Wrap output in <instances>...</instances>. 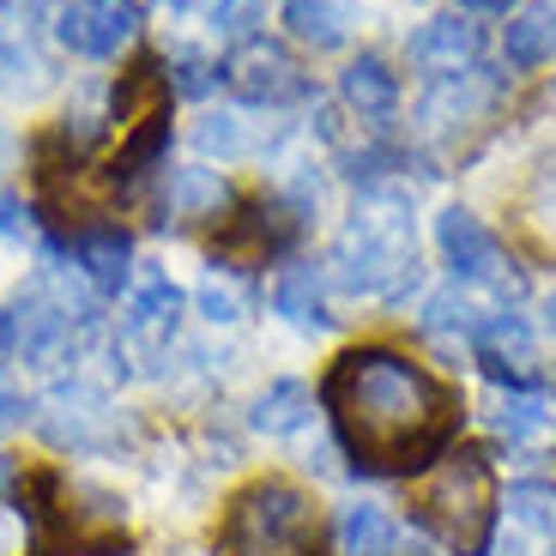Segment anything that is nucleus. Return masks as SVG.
Returning a JSON list of instances; mask_svg holds the SVG:
<instances>
[{"label":"nucleus","mask_w":556,"mask_h":556,"mask_svg":"<svg viewBox=\"0 0 556 556\" xmlns=\"http://www.w3.org/2000/svg\"><path fill=\"white\" fill-rule=\"evenodd\" d=\"M13 424H25V393H18L13 376L0 369V430H13Z\"/></svg>","instance_id":"nucleus-32"},{"label":"nucleus","mask_w":556,"mask_h":556,"mask_svg":"<svg viewBox=\"0 0 556 556\" xmlns=\"http://www.w3.org/2000/svg\"><path fill=\"white\" fill-rule=\"evenodd\" d=\"M320 400L333 412L339 442L376 472L424 466L454 430V393L400 351H345Z\"/></svg>","instance_id":"nucleus-1"},{"label":"nucleus","mask_w":556,"mask_h":556,"mask_svg":"<svg viewBox=\"0 0 556 556\" xmlns=\"http://www.w3.org/2000/svg\"><path fill=\"white\" fill-rule=\"evenodd\" d=\"M339 556H400V527L376 502H351L339 515Z\"/></svg>","instance_id":"nucleus-19"},{"label":"nucleus","mask_w":556,"mask_h":556,"mask_svg":"<svg viewBox=\"0 0 556 556\" xmlns=\"http://www.w3.org/2000/svg\"><path fill=\"white\" fill-rule=\"evenodd\" d=\"M139 30V7L134 0H67L55 13V37L67 42L73 55H91V61H110L122 55Z\"/></svg>","instance_id":"nucleus-7"},{"label":"nucleus","mask_w":556,"mask_h":556,"mask_svg":"<svg viewBox=\"0 0 556 556\" xmlns=\"http://www.w3.org/2000/svg\"><path fill=\"white\" fill-rule=\"evenodd\" d=\"M230 206V181L206 164H181L169 169V188H164V212L169 218H218Z\"/></svg>","instance_id":"nucleus-18"},{"label":"nucleus","mask_w":556,"mask_h":556,"mask_svg":"<svg viewBox=\"0 0 556 556\" xmlns=\"http://www.w3.org/2000/svg\"><path fill=\"white\" fill-rule=\"evenodd\" d=\"M79 320H91L73 296H61L49 278L25 285L13 303H0V351L7 357H25L37 369H61L73 357V333Z\"/></svg>","instance_id":"nucleus-5"},{"label":"nucleus","mask_w":556,"mask_h":556,"mask_svg":"<svg viewBox=\"0 0 556 556\" xmlns=\"http://www.w3.org/2000/svg\"><path fill=\"white\" fill-rule=\"evenodd\" d=\"M502 556H527V551H520V544H508V551H502Z\"/></svg>","instance_id":"nucleus-39"},{"label":"nucleus","mask_w":556,"mask_h":556,"mask_svg":"<svg viewBox=\"0 0 556 556\" xmlns=\"http://www.w3.org/2000/svg\"><path fill=\"white\" fill-rule=\"evenodd\" d=\"M502 49H508V67H544V61H556V0H539L520 18H508Z\"/></svg>","instance_id":"nucleus-20"},{"label":"nucleus","mask_w":556,"mask_h":556,"mask_svg":"<svg viewBox=\"0 0 556 556\" xmlns=\"http://www.w3.org/2000/svg\"><path fill=\"white\" fill-rule=\"evenodd\" d=\"M339 98H345L351 115H363V122H388V115L400 110V79L388 73L381 55H357L339 73Z\"/></svg>","instance_id":"nucleus-17"},{"label":"nucleus","mask_w":556,"mask_h":556,"mask_svg":"<svg viewBox=\"0 0 556 556\" xmlns=\"http://www.w3.org/2000/svg\"><path fill=\"white\" fill-rule=\"evenodd\" d=\"M224 85L249 103H285V98L303 91V73H296L291 49H278V42H266V37H249V42L230 49V61H224Z\"/></svg>","instance_id":"nucleus-9"},{"label":"nucleus","mask_w":556,"mask_h":556,"mask_svg":"<svg viewBox=\"0 0 556 556\" xmlns=\"http://www.w3.org/2000/svg\"><path fill=\"white\" fill-rule=\"evenodd\" d=\"M266 25V0H212V30L224 42H249Z\"/></svg>","instance_id":"nucleus-28"},{"label":"nucleus","mask_w":556,"mask_h":556,"mask_svg":"<svg viewBox=\"0 0 556 556\" xmlns=\"http://www.w3.org/2000/svg\"><path fill=\"white\" fill-rule=\"evenodd\" d=\"M459 7H478V13H508L515 0H459Z\"/></svg>","instance_id":"nucleus-36"},{"label":"nucleus","mask_w":556,"mask_h":556,"mask_svg":"<svg viewBox=\"0 0 556 556\" xmlns=\"http://www.w3.org/2000/svg\"><path fill=\"white\" fill-rule=\"evenodd\" d=\"M157 7H164V13H212V0H157Z\"/></svg>","instance_id":"nucleus-35"},{"label":"nucleus","mask_w":556,"mask_h":556,"mask_svg":"<svg viewBox=\"0 0 556 556\" xmlns=\"http://www.w3.org/2000/svg\"><path fill=\"white\" fill-rule=\"evenodd\" d=\"M520 218H527V230L556 254V164H539V176L527 181V194H520Z\"/></svg>","instance_id":"nucleus-26"},{"label":"nucleus","mask_w":556,"mask_h":556,"mask_svg":"<svg viewBox=\"0 0 556 556\" xmlns=\"http://www.w3.org/2000/svg\"><path fill=\"white\" fill-rule=\"evenodd\" d=\"M30 73L37 67H30L25 49H18L13 37H0V85H30Z\"/></svg>","instance_id":"nucleus-31"},{"label":"nucleus","mask_w":556,"mask_h":556,"mask_svg":"<svg viewBox=\"0 0 556 556\" xmlns=\"http://www.w3.org/2000/svg\"><path fill=\"white\" fill-rule=\"evenodd\" d=\"M285 237H291V218H285V206H278V200H254V206H242L237 218L224 224L218 249L237 254V261H261V254L285 249Z\"/></svg>","instance_id":"nucleus-15"},{"label":"nucleus","mask_w":556,"mask_h":556,"mask_svg":"<svg viewBox=\"0 0 556 556\" xmlns=\"http://www.w3.org/2000/svg\"><path fill=\"white\" fill-rule=\"evenodd\" d=\"M224 556H320V508L285 478L237 490L224 515Z\"/></svg>","instance_id":"nucleus-4"},{"label":"nucleus","mask_w":556,"mask_h":556,"mask_svg":"<svg viewBox=\"0 0 556 556\" xmlns=\"http://www.w3.org/2000/svg\"><path fill=\"white\" fill-rule=\"evenodd\" d=\"M18 230H25V212L13 194H0V237H18Z\"/></svg>","instance_id":"nucleus-33"},{"label":"nucleus","mask_w":556,"mask_h":556,"mask_svg":"<svg viewBox=\"0 0 556 556\" xmlns=\"http://www.w3.org/2000/svg\"><path fill=\"white\" fill-rule=\"evenodd\" d=\"M508 515L539 539H556V484H515L508 490Z\"/></svg>","instance_id":"nucleus-27"},{"label":"nucleus","mask_w":556,"mask_h":556,"mask_svg":"<svg viewBox=\"0 0 556 556\" xmlns=\"http://www.w3.org/2000/svg\"><path fill=\"white\" fill-rule=\"evenodd\" d=\"M194 146L200 152H218V157H249V152H261V134H254V122L249 115H206V122L194 127Z\"/></svg>","instance_id":"nucleus-25"},{"label":"nucleus","mask_w":556,"mask_h":556,"mask_svg":"<svg viewBox=\"0 0 556 556\" xmlns=\"http://www.w3.org/2000/svg\"><path fill=\"white\" fill-rule=\"evenodd\" d=\"M435 242H442V261L454 266L459 285H496V291H508V261H502V242L490 237V230L466 206H447L442 218H435Z\"/></svg>","instance_id":"nucleus-8"},{"label":"nucleus","mask_w":556,"mask_h":556,"mask_svg":"<svg viewBox=\"0 0 556 556\" xmlns=\"http://www.w3.org/2000/svg\"><path fill=\"white\" fill-rule=\"evenodd\" d=\"M490 103V85H478L472 73H447L442 85H435L430 98H424V127H466L478 122V110Z\"/></svg>","instance_id":"nucleus-23"},{"label":"nucleus","mask_w":556,"mask_h":556,"mask_svg":"<svg viewBox=\"0 0 556 556\" xmlns=\"http://www.w3.org/2000/svg\"><path fill=\"white\" fill-rule=\"evenodd\" d=\"M472 351L496 381H508V388H539V351H532V333L520 315H490L478 327Z\"/></svg>","instance_id":"nucleus-11"},{"label":"nucleus","mask_w":556,"mask_h":556,"mask_svg":"<svg viewBox=\"0 0 556 556\" xmlns=\"http://www.w3.org/2000/svg\"><path fill=\"white\" fill-rule=\"evenodd\" d=\"M176 315H181V291L169 285L164 273H146L134 285V296H127V315H122L127 351H139V357L164 351L169 339H176Z\"/></svg>","instance_id":"nucleus-10"},{"label":"nucleus","mask_w":556,"mask_h":556,"mask_svg":"<svg viewBox=\"0 0 556 556\" xmlns=\"http://www.w3.org/2000/svg\"><path fill=\"white\" fill-rule=\"evenodd\" d=\"M0 7H7V13L18 18V25H25V18H42V13H49V7H42V0H0Z\"/></svg>","instance_id":"nucleus-34"},{"label":"nucleus","mask_w":556,"mask_h":556,"mask_svg":"<svg viewBox=\"0 0 556 556\" xmlns=\"http://www.w3.org/2000/svg\"><path fill=\"white\" fill-rule=\"evenodd\" d=\"M200 315H206L212 327H230V320L242 315V296L230 291L224 278H206V285H200Z\"/></svg>","instance_id":"nucleus-30"},{"label":"nucleus","mask_w":556,"mask_h":556,"mask_svg":"<svg viewBox=\"0 0 556 556\" xmlns=\"http://www.w3.org/2000/svg\"><path fill=\"white\" fill-rule=\"evenodd\" d=\"M7 157H13V139H7V127H0V164H7Z\"/></svg>","instance_id":"nucleus-38"},{"label":"nucleus","mask_w":556,"mask_h":556,"mask_svg":"<svg viewBox=\"0 0 556 556\" xmlns=\"http://www.w3.org/2000/svg\"><path fill=\"white\" fill-rule=\"evenodd\" d=\"M333 285L351 296H400L405 278H417V242H412V206L405 194L381 188L363 194L351 224L333 242Z\"/></svg>","instance_id":"nucleus-2"},{"label":"nucleus","mask_w":556,"mask_h":556,"mask_svg":"<svg viewBox=\"0 0 556 556\" xmlns=\"http://www.w3.org/2000/svg\"><path fill=\"white\" fill-rule=\"evenodd\" d=\"M315 417V400H308V388L303 381H273V388L254 400V412H249V424L261 435H296Z\"/></svg>","instance_id":"nucleus-24"},{"label":"nucleus","mask_w":556,"mask_h":556,"mask_svg":"<svg viewBox=\"0 0 556 556\" xmlns=\"http://www.w3.org/2000/svg\"><path fill=\"white\" fill-rule=\"evenodd\" d=\"M484 424L515 447L551 442L556 435V400L544 388H496V400L484 405Z\"/></svg>","instance_id":"nucleus-13"},{"label":"nucleus","mask_w":556,"mask_h":556,"mask_svg":"<svg viewBox=\"0 0 556 556\" xmlns=\"http://www.w3.org/2000/svg\"><path fill=\"white\" fill-rule=\"evenodd\" d=\"M484 320H490V308L478 303V296L466 291L459 278L447 285V291H435L430 303H424V333H435V339H466V345H472Z\"/></svg>","instance_id":"nucleus-22"},{"label":"nucleus","mask_w":556,"mask_h":556,"mask_svg":"<svg viewBox=\"0 0 556 556\" xmlns=\"http://www.w3.org/2000/svg\"><path fill=\"white\" fill-rule=\"evenodd\" d=\"M285 30L308 49H339L351 37V7L345 0H285Z\"/></svg>","instance_id":"nucleus-21"},{"label":"nucleus","mask_w":556,"mask_h":556,"mask_svg":"<svg viewBox=\"0 0 556 556\" xmlns=\"http://www.w3.org/2000/svg\"><path fill=\"white\" fill-rule=\"evenodd\" d=\"M412 508L454 556H484L490 532H496V472H490V459L478 447H454V454L430 459L412 484Z\"/></svg>","instance_id":"nucleus-3"},{"label":"nucleus","mask_w":556,"mask_h":556,"mask_svg":"<svg viewBox=\"0 0 556 556\" xmlns=\"http://www.w3.org/2000/svg\"><path fill=\"white\" fill-rule=\"evenodd\" d=\"M127 230H115V224H85L79 237H73V261H79V273L91 278V291L115 296L127 285Z\"/></svg>","instance_id":"nucleus-14"},{"label":"nucleus","mask_w":556,"mask_h":556,"mask_svg":"<svg viewBox=\"0 0 556 556\" xmlns=\"http://www.w3.org/2000/svg\"><path fill=\"white\" fill-rule=\"evenodd\" d=\"M164 67L176 73L169 85H176V91H188V98H206L212 85L224 79V67H212V61H206V55H194V49H176V55H169Z\"/></svg>","instance_id":"nucleus-29"},{"label":"nucleus","mask_w":556,"mask_h":556,"mask_svg":"<svg viewBox=\"0 0 556 556\" xmlns=\"http://www.w3.org/2000/svg\"><path fill=\"white\" fill-rule=\"evenodd\" d=\"M273 308L291 320V327H303V333L333 327V315H327V285H320V266H308V261L285 266V273L273 278Z\"/></svg>","instance_id":"nucleus-16"},{"label":"nucleus","mask_w":556,"mask_h":556,"mask_svg":"<svg viewBox=\"0 0 556 556\" xmlns=\"http://www.w3.org/2000/svg\"><path fill=\"white\" fill-rule=\"evenodd\" d=\"M478 49H484V30L472 25V18H459V13H435L424 18V30L412 37V61L417 67H430V73H472Z\"/></svg>","instance_id":"nucleus-12"},{"label":"nucleus","mask_w":556,"mask_h":556,"mask_svg":"<svg viewBox=\"0 0 556 556\" xmlns=\"http://www.w3.org/2000/svg\"><path fill=\"white\" fill-rule=\"evenodd\" d=\"M0 490H7V459H0Z\"/></svg>","instance_id":"nucleus-40"},{"label":"nucleus","mask_w":556,"mask_h":556,"mask_svg":"<svg viewBox=\"0 0 556 556\" xmlns=\"http://www.w3.org/2000/svg\"><path fill=\"white\" fill-rule=\"evenodd\" d=\"M37 430L42 442L73 447V454H103L122 442V417L91 381H61L37 400Z\"/></svg>","instance_id":"nucleus-6"},{"label":"nucleus","mask_w":556,"mask_h":556,"mask_svg":"<svg viewBox=\"0 0 556 556\" xmlns=\"http://www.w3.org/2000/svg\"><path fill=\"white\" fill-rule=\"evenodd\" d=\"M544 327H551V333H556V291L544 296Z\"/></svg>","instance_id":"nucleus-37"}]
</instances>
